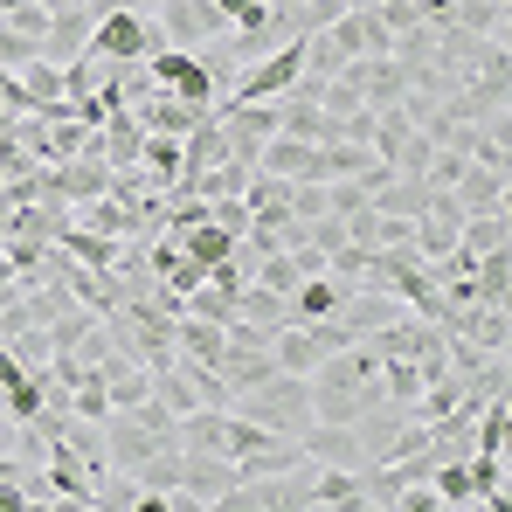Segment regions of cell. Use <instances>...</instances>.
<instances>
[{"label":"cell","instance_id":"6da1fadb","mask_svg":"<svg viewBox=\"0 0 512 512\" xmlns=\"http://www.w3.org/2000/svg\"><path fill=\"white\" fill-rule=\"evenodd\" d=\"M236 416H250V423H263L270 436H305L312 429V374H263L256 388H243L236 402H229Z\"/></svg>","mask_w":512,"mask_h":512},{"label":"cell","instance_id":"7a4b0ae2","mask_svg":"<svg viewBox=\"0 0 512 512\" xmlns=\"http://www.w3.org/2000/svg\"><path fill=\"white\" fill-rule=\"evenodd\" d=\"M153 49H167L153 14H97L84 42V56H97V63H146Z\"/></svg>","mask_w":512,"mask_h":512},{"label":"cell","instance_id":"3957f363","mask_svg":"<svg viewBox=\"0 0 512 512\" xmlns=\"http://www.w3.org/2000/svg\"><path fill=\"white\" fill-rule=\"evenodd\" d=\"M153 21H160V42L167 49H208V42L229 35V14L215 0H160Z\"/></svg>","mask_w":512,"mask_h":512},{"label":"cell","instance_id":"277c9868","mask_svg":"<svg viewBox=\"0 0 512 512\" xmlns=\"http://www.w3.org/2000/svg\"><path fill=\"white\" fill-rule=\"evenodd\" d=\"M215 118H222V146H229V160H243V167L256 173L263 139L277 132V97H270V104H215Z\"/></svg>","mask_w":512,"mask_h":512},{"label":"cell","instance_id":"5b68a950","mask_svg":"<svg viewBox=\"0 0 512 512\" xmlns=\"http://www.w3.org/2000/svg\"><path fill=\"white\" fill-rule=\"evenodd\" d=\"M346 77L360 84L367 111H388V104H402V97H409V63H402V56H353V63H346Z\"/></svg>","mask_w":512,"mask_h":512},{"label":"cell","instance_id":"8992f818","mask_svg":"<svg viewBox=\"0 0 512 512\" xmlns=\"http://www.w3.org/2000/svg\"><path fill=\"white\" fill-rule=\"evenodd\" d=\"M84 42H90V7H56L42 21V35H35V56L63 70L70 56H84Z\"/></svg>","mask_w":512,"mask_h":512},{"label":"cell","instance_id":"52a82bcc","mask_svg":"<svg viewBox=\"0 0 512 512\" xmlns=\"http://www.w3.org/2000/svg\"><path fill=\"white\" fill-rule=\"evenodd\" d=\"M132 118H139V125H146V132H167V139H180V132H194V125H201V118H208V111H201V104H187V97H173V90H146V97H139V104H132Z\"/></svg>","mask_w":512,"mask_h":512},{"label":"cell","instance_id":"ba28073f","mask_svg":"<svg viewBox=\"0 0 512 512\" xmlns=\"http://www.w3.org/2000/svg\"><path fill=\"white\" fill-rule=\"evenodd\" d=\"M512 173H492V167H478V160H471V167L457 173V187H450V194H457V208H464V215H499V208H512Z\"/></svg>","mask_w":512,"mask_h":512},{"label":"cell","instance_id":"9c48e42d","mask_svg":"<svg viewBox=\"0 0 512 512\" xmlns=\"http://www.w3.org/2000/svg\"><path fill=\"white\" fill-rule=\"evenodd\" d=\"M298 443H305V457H312V464H346V471H353V464H367L360 429H353V423H312Z\"/></svg>","mask_w":512,"mask_h":512},{"label":"cell","instance_id":"30bf717a","mask_svg":"<svg viewBox=\"0 0 512 512\" xmlns=\"http://www.w3.org/2000/svg\"><path fill=\"white\" fill-rule=\"evenodd\" d=\"M167 236H173V243H180L187 256H194L201 270H215V263H229V256H236V236H229L215 215H194L187 229H167Z\"/></svg>","mask_w":512,"mask_h":512},{"label":"cell","instance_id":"8fae6325","mask_svg":"<svg viewBox=\"0 0 512 512\" xmlns=\"http://www.w3.org/2000/svg\"><path fill=\"white\" fill-rule=\"evenodd\" d=\"M429 194H436V187H429L423 173H388V180L374 187V208H381V215H409V222H416V215L429 208Z\"/></svg>","mask_w":512,"mask_h":512},{"label":"cell","instance_id":"7c38bea8","mask_svg":"<svg viewBox=\"0 0 512 512\" xmlns=\"http://www.w3.org/2000/svg\"><path fill=\"white\" fill-rule=\"evenodd\" d=\"M457 243L464 250H478V256H492V250H512V215L499 208V215H464V229H457Z\"/></svg>","mask_w":512,"mask_h":512},{"label":"cell","instance_id":"4fadbf2b","mask_svg":"<svg viewBox=\"0 0 512 512\" xmlns=\"http://www.w3.org/2000/svg\"><path fill=\"white\" fill-rule=\"evenodd\" d=\"M84 7H90V21H97V14H153L160 0H84Z\"/></svg>","mask_w":512,"mask_h":512},{"label":"cell","instance_id":"5bb4252c","mask_svg":"<svg viewBox=\"0 0 512 512\" xmlns=\"http://www.w3.org/2000/svg\"><path fill=\"white\" fill-rule=\"evenodd\" d=\"M42 7H49V14H56V7H84V0H42Z\"/></svg>","mask_w":512,"mask_h":512}]
</instances>
